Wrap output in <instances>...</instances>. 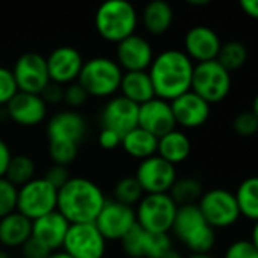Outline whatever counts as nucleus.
Masks as SVG:
<instances>
[{
    "label": "nucleus",
    "mask_w": 258,
    "mask_h": 258,
    "mask_svg": "<svg viewBox=\"0 0 258 258\" xmlns=\"http://www.w3.org/2000/svg\"><path fill=\"white\" fill-rule=\"evenodd\" d=\"M176 126L184 129H196L204 126L211 114V105L195 91H187L170 102Z\"/></svg>",
    "instance_id": "16"
},
{
    "label": "nucleus",
    "mask_w": 258,
    "mask_h": 258,
    "mask_svg": "<svg viewBox=\"0 0 258 258\" xmlns=\"http://www.w3.org/2000/svg\"><path fill=\"white\" fill-rule=\"evenodd\" d=\"M46 181H49L56 190H59L69 179H70V175H69V170L66 166H58V164H53L47 172L46 175L43 176Z\"/></svg>",
    "instance_id": "40"
},
{
    "label": "nucleus",
    "mask_w": 258,
    "mask_h": 258,
    "mask_svg": "<svg viewBox=\"0 0 258 258\" xmlns=\"http://www.w3.org/2000/svg\"><path fill=\"white\" fill-rule=\"evenodd\" d=\"M223 258H258V249L250 240L240 238L226 247Z\"/></svg>",
    "instance_id": "37"
},
{
    "label": "nucleus",
    "mask_w": 258,
    "mask_h": 258,
    "mask_svg": "<svg viewBox=\"0 0 258 258\" xmlns=\"http://www.w3.org/2000/svg\"><path fill=\"white\" fill-rule=\"evenodd\" d=\"M220 46L222 43L219 35L208 26H195L184 38V53L196 62L216 59Z\"/></svg>",
    "instance_id": "22"
},
{
    "label": "nucleus",
    "mask_w": 258,
    "mask_h": 258,
    "mask_svg": "<svg viewBox=\"0 0 258 258\" xmlns=\"http://www.w3.org/2000/svg\"><path fill=\"white\" fill-rule=\"evenodd\" d=\"M69 226V220L58 210H55L46 216L32 220V237L40 240L53 252L62 247Z\"/></svg>",
    "instance_id": "23"
},
{
    "label": "nucleus",
    "mask_w": 258,
    "mask_h": 258,
    "mask_svg": "<svg viewBox=\"0 0 258 258\" xmlns=\"http://www.w3.org/2000/svg\"><path fill=\"white\" fill-rule=\"evenodd\" d=\"M172 232L191 253H208L216 244V229L210 226L196 204L178 207Z\"/></svg>",
    "instance_id": "3"
},
{
    "label": "nucleus",
    "mask_w": 258,
    "mask_h": 258,
    "mask_svg": "<svg viewBox=\"0 0 258 258\" xmlns=\"http://www.w3.org/2000/svg\"><path fill=\"white\" fill-rule=\"evenodd\" d=\"M185 2L190 5H195V7H204V5L210 4L211 0H185Z\"/></svg>",
    "instance_id": "48"
},
{
    "label": "nucleus",
    "mask_w": 258,
    "mask_h": 258,
    "mask_svg": "<svg viewBox=\"0 0 258 258\" xmlns=\"http://www.w3.org/2000/svg\"><path fill=\"white\" fill-rule=\"evenodd\" d=\"M46 62L50 82L59 84L62 87L76 82L84 66L82 55L72 46L56 47L46 58Z\"/></svg>",
    "instance_id": "18"
},
{
    "label": "nucleus",
    "mask_w": 258,
    "mask_h": 258,
    "mask_svg": "<svg viewBox=\"0 0 258 258\" xmlns=\"http://www.w3.org/2000/svg\"><path fill=\"white\" fill-rule=\"evenodd\" d=\"M99 145L105 151H114V149L120 148L121 136H118L117 133L111 131L108 127H102V131L99 134Z\"/></svg>",
    "instance_id": "41"
},
{
    "label": "nucleus",
    "mask_w": 258,
    "mask_h": 258,
    "mask_svg": "<svg viewBox=\"0 0 258 258\" xmlns=\"http://www.w3.org/2000/svg\"><path fill=\"white\" fill-rule=\"evenodd\" d=\"M58 190L44 178H34L28 184L19 187L17 211L31 220L55 211Z\"/></svg>",
    "instance_id": "8"
},
{
    "label": "nucleus",
    "mask_w": 258,
    "mask_h": 258,
    "mask_svg": "<svg viewBox=\"0 0 258 258\" xmlns=\"http://www.w3.org/2000/svg\"><path fill=\"white\" fill-rule=\"evenodd\" d=\"M49 143L79 146L87 134V121L76 111L56 112L46 127Z\"/></svg>",
    "instance_id": "15"
},
{
    "label": "nucleus",
    "mask_w": 258,
    "mask_h": 258,
    "mask_svg": "<svg viewBox=\"0 0 258 258\" xmlns=\"http://www.w3.org/2000/svg\"><path fill=\"white\" fill-rule=\"evenodd\" d=\"M40 96L43 97V100L46 103H53L55 105V103H59V102L64 100V88L59 84L49 82L47 87L41 91Z\"/></svg>",
    "instance_id": "42"
},
{
    "label": "nucleus",
    "mask_w": 258,
    "mask_h": 258,
    "mask_svg": "<svg viewBox=\"0 0 258 258\" xmlns=\"http://www.w3.org/2000/svg\"><path fill=\"white\" fill-rule=\"evenodd\" d=\"M52 253V250L43 244L35 237H31L23 246H22V258H47Z\"/></svg>",
    "instance_id": "39"
},
{
    "label": "nucleus",
    "mask_w": 258,
    "mask_h": 258,
    "mask_svg": "<svg viewBox=\"0 0 258 258\" xmlns=\"http://www.w3.org/2000/svg\"><path fill=\"white\" fill-rule=\"evenodd\" d=\"M176 178V166L167 163L158 155L140 161L136 172V179L145 195L169 193Z\"/></svg>",
    "instance_id": "12"
},
{
    "label": "nucleus",
    "mask_w": 258,
    "mask_h": 258,
    "mask_svg": "<svg viewBox=\"0 0 258 258\" xmlns=\"http://www.w3.org/2000/svg\"><path fill=\"white\" fill-rule=\"evenodd\" d=\"M124 253L131 258H161L172 246V238L164 232H149L136 223L120 240Z\"/></svg>",
    "instance_id": "11"
},
{
    "label": "nucleus",
    "mask_w": 258,
    "mask_h": 258,
    "mask_svg": "<svg viewBox=\"0 0 258 258\" xmlns=\"http://www.w3.org/2000/svg\"><path fill=\"white\" fill-rule=\"evenodd\" d=\"M17 191L19 188L5 176L0 178V219L17 210Z\"/></svg>",
    "instance_id": "35"
},
{
    "label": "nucleus",
    "mask_w": 258,
    "mask_h": 258,
    "mask_svg": "<svg viewBox=\"0 0 258 258\" xmlns=\"http://www.w3.org/2000/svg\"><path fill=\"white\" fill-rule=\"evenodd\" d=\"M235 199L238 204L240 214L247 220H258V176H249L243 179L237 190Z\"/></svg>",
    "instance_id": "29"
},
{
    "label": "nucleus",
    "mask_w": 258,
    "mask_h": 258,
    "mask_svg": "<svg viewBox=\"0 0 258 258\" xmlns=\"http://www.w3.org/2000/svg\"><path fill=\"white\" fill-rule=\"evenodd\" d=\"M32 237V220L17 210L0 219V243L5 247H22Z\"/></svg>",
    "instance_id": "24"
},
{
    "label": "nucleus",
    "mask_w": 258,
    "mask_h": 258,
    "mask_svg": "<svg viewBox=\"0 0 258 258\" xmlns=\"http://www.w3.org/2000/svg\"><path fill=\"white\" fill-rule=\"evenodd\" d=\"M19 93L13 70L0 67V106H7V103Z\"/></svg>",
    "instance_id": "36"
},
{
    "label": "nucleus",
    "mask_w": 258,
    "mask_h": 258,
    "mask_svg": "<svg viewBox=\"0 0 258 258\" xmlns=\"http://www.w3.org/2000/svg\"><path fill=\"white\" fill-rule=\"evenodd\" d=\"M7 117L14 123L26 127L37 126L44 121L47 115V103L40 94L19 91L7 103Z\"/></svg>",
    "instance_id": "19"
},
{
    "label": "nucleus",
    "mask_w": 258,
    "mask_h": 258,
    "mask_svg": "<svg viewBox=\"0 0 258 258\" xmlns=\"http://www.w3.org/2000/svg\"><path fill=\"white\" fill-rule=\"evenodd\" d=\"M161 258H184L182 255H181V252L179 250H176L175 247H170Z\"/></svg>",
    "instance_id": "46"
},
{
    "label": "nucleus",
    "mask_w": 258,
    "mask_h": 258,
    "mask_svg": "<svg viewBox=\"0 0 258 258\" xmlns=\"http://www.w3.org/2000/svg\"><path fill=\"white\" fill-rule=\"evenodd\" d=\"M117 64L124 72H146L154 61V50L149 41L140 35H129L117 43Z\"/></svg>",
    "instance_id": "20"
},
{
    "label": "nucleus",
    "mask_w": 258,
    "mask_h": 258,
    "mask_svg": "<svg viewBox=\"0 0 258 258\" xmlns=\"http://www.w3.org/2000/svg\"><path fill=\"white\" fill-rule=\"evenodd\" d=\"M102 127H108L118 136H124L139 126V105L123 96L111 97L102 109Z\"/></svg>",
    "instance_id": "17"
},
{
    "label": "nucleus",
    "mask_w": 258,
    "mask_h": 258,
    "mask_svg": "<svg viewBox=\"0 0 258 258\" xmlns=\"http://www.w3.org/2000/svg\"><path fill=\"white\" fill-rule=\"evenodd\" d=\"M47 258H73V256H70L67 252H64V250H53Z\"/></svg>",
    "instance_id": "47"
},
{
    "label": "nucleus",
    "mask_w": 258,
    "mask_h": 258,
    "mask_svg": "<svg viewBox=\"0 0 258 258\" xmlns=\"http://www.w3.org/2000/svg\"><path fill=\"white\" fill-rule=\"evenodd\" d=\"M11 158H13V154L10 151V146L2 139H0V178L5 176Z\"/></svg>",
    "instance_id": "43"
},
{
    "label": "nucleus",
    "mask_w": 258,
    "mask_h": 258,
    "mask_svg": "<svg viewBox=\"0 0 258 258\" xmlns=\"http://www.w3.org/2000/svg\"><path fill=\"white\" fill-rule=\"evenodd\" d=\"M238 4L246 16L258 20V0H238Z\"/></svg>",
    "instance_id": "44"
},
{
    "label": "nucleus",
    "mask_w": 258,
    "mask_h": 258,
    "mask_svg": "<svg viewBox=\"0 0 258 258\" xmlns=\"http://www.w3.org/2000/svg\"><path fill=\"white\" fill-rule=\"evenodd\" d=\"M5 178L17 188L35 178V163L28 155H16L11 158Z\"/></svg>",
    "instance_id": "31"
},
{
    "label": "nucleus",
    "mask_w": 258,
    "mask_h": 258,
    "mask_svg": "<svg viewBox=\"0 0 258 258\" xmlns=\"http://www.w3.org/2000/svg\"><path fill=\"white\" fill-rule=\"evenodd\" d=\"M0 258H11L10 252L5 250V249H0Z\"/></svg>",
    "instance_id": "51"
},
{
    "label": "nucleus",
    "mask_w": 258,
    "mask_h": 258,
    "mask_svg": "<svg viewBox=\"0 0 258 258\" xmlns=\"http://www.w3.org/2000/svg\"><path fill=\"white\" fill-rule=\"evenodd\" d=\"M94 223L105 240H121L124 234L137 223L136 210L114 199L105 201Z\"/></svg>",
    "instance_id": "14"
},
{
    "label": "nucleus",
    "mask_w": 258,
    "mask_h": 258,
    "mask_svg": "<svg viewBox=\"0 0 258 258\" xmlns=\"http://www.w3.org/2000/svg\"><path fill=\"white\" fill-rule=\"evenodd\" d=\"M145 196L139 181L136 179V176H124L121 179L117 181L115 187H114V201L133 207L137 205L142 198Z\"/></svg>",
    "instance_id": "33"
},
{
    "label": "nucleus",
    "mask_w": 258,
    "mask_h": 258,
    "mask_svg": "<svg viewBox=\"0 0 258 258\" xmlns=\"http://www.w3.org/2000/svg\"><path fill=\"white\" fill-rule=\"evenodd\" d=\"M121 96L136 105H143L155 97L154 85L151 76L146 72H124L121 76L120 88Z\"/></svg>",
    "instance_id": "25"
},
{
    "label": "nucleus",
    "mask_w": 258,
    "mask_h": 258,
    "mask_svg": "<svg viewBox=\"0 0 258 258\" xmlns=\"http://www.w3.org/2000/svg\"><path fill=\"white\" fill-rule=\"evenodd\" d=\"M232 131L243 139H250L258 134V117L252 109L238 112L232 120Z\"/></svg>",
    "instance_id": "34"
},
{
    "label": "nucleus",
    "mask_w": 258,
    "mask_h": 258,
    "mask_svg": "<svg viewBox=\"0 0 258 258\" xmlns=\"http://www.w3.org/2000/svg\"><path fill=\"white\" fill-rule=\"evenodd\" d=\"M193 61L176 49H169L154 56V61L148 70L155 97L172 102L178 96L191 90Z\"/></svg>",
    "instance_id": "1"
},
{
    "label": "nucleus",
    "mask_w": 258,
    "mask_h": 258,
    "mask_svg": "<svg viewBox=\"0 0 258 258\" xmlns=\"http://www.w3.org/2000/svg\"><path fill=\"white\" fill-rule=\"evenodd\" d=\"M190 154H191V142L188 136L179 131V129H173V131L158 139L157 155L173 166L184 163L190 157Z\"/></svg>",
    "instance_id": "26"
},
{
    "label": "nucleus",
    "mask_w": 258,
    "mask_h": 258,
    "mask_svg": "<svg viewBox=\"0 0 258 258\" xmlns=\"http://www.w3.org/2000/svg\"><path fill=\"white\" fill-rule=\"evenodd\" d=\"M62 247L73 258H103L106 240L99 232L96 223H72Z\"/></svg>",
    "instance_id": "10"
},
{
    "label": "nucleus",
    "mask_w": 258,
    "mask_h": 258,
    "mask_svg": "<svg viewBox=\"0 0 258 258\" xmlns=\"http://www.w3.org/2000/svg\"><path fill=\"white\" fill-rule=\"evenodd\" d=\"M258 249V220L253 222V228H252V232H250V238H249Z\"/></svg>",
    "instance_id": "45"
},
{
    "label": "nucleus",
    "mask_w": 258,
    "mask_h": 258,
    "mask_svg": "<svg viewBox=\"0 0 258 258\" xmlns=\"http://www.w3.org/2000/svg\"><path fill=\"white\" fill-rule=\"evenodd\" d=\"M204 195V187L202 182L193 176H185V178H176L175 184L172 185L169 196L173 199V202L178 207L184 205H195Z\"/></svg>",
    "instance_id": "30"
},
{
    "label": "nucleus",
    "mask_w": 258,
    "mask_h": 258,
    "mask_svg": "<svg viewBox=\"0 0 258 258\" xmlns=\"http://www.w3.org/2000/svg\"><path fill=\"white\" fill-rule=\"evenodd\" d=\"M102 188L87 178H70L58 190L56 210L69 223H94L103 204Z\"/></svg>",
    "instance_id": "2"
},
{
    "label": "nucleus",
    "mask_w": 258,
    "mask_h": 258,
    "mask_svg": "<svg viewBox=\"0 0 258 258\" xmlns=\"http://www.w3.org/2000/svg\"><path fill=\"white\" fill-rule=\"evenodd\" d=\"M178 205L169 196V193L160 195H145L136 208L137 223L149 232H164L172 231Z\"/></svg>",
    "instance_id": "7"
},
{
    "label": "nucleus",
    "mask_w": 258,
    "mask_h": 258,
    "mask_svg": "<svg viewBox=\"0 0 258 258\" xmlns=\"http://www.w3.org/2000/svg\"><path fill=\"white\" fill-rule=\"evenodd\" d=\"M187 258H214V256L208 252V253H190Z\"/></svg>",
    "instance_id": "49"
},
{
    "label": "nucleus",
    "mask_w": 258,
    "mask_h": 258,
    "mask_svg": "<svg viewBox=\"0 0 258 258\" xmlns=\"http://www.w3.org/2000/svg\"><path fill=\"white\" fill-rule=\"evenodd\" d=\"M123 70L117 61L106 56H96L84 62L78 82L93 97H109L120 88Z\"/></svg>",
    "instance_id": "5"
},
{
    "label": "nucleus",
    "mask_w": 258,
    "mask_h": 258,
    "mask_svg": "<svg viewBox=\"0 0 258 258\" xmlns=\"http://www.w3.org/2000/svg\"><path fill=\"white\" fill-rule=\"evenodd\" d=\"M13 75L19 91L41 94L50 82L46 58L35 52L23 53L14 64Z\"/></svg>",
    "instance_id": "13"
},
{
    "label": "nucleus",
    "mask_w": 258,
    "mask_h": 258,
    "mask_svg": "<svg viewBox=\"0 0 258 258\" xmlns=\"http://www.w3.org/2000/svg\"><path fill=\"white\" fill-rule=\"evenodd\" d=\"M216 59L223 69H226L231 73V72L240 70L246 64L247 49L240 41H228L220 46V50Z\"/></svg>",
    "instance_id": "32"
},
{
    "label": "nucleus",
    "mask_w": 258,
    "mask_h": 258,
    "mask_svg": "<svg viewBox=\"0 0 258 258\" xmlns=\"http://www.w3.org/2000/svg\"><path fill=\"white\" fill-rule=\"evenodd\" d=\"M252 112L258 117V93L255 94L253 97V102H252Z\"/></svg>",
    "instance_id": "50"
},
{
    "label": "nucleus",
    "mask_w": 258,
    "mask_h": 258,
    "mask_svg": "<svg viewBox=\"0 0 258 258\" xmlns=\"http://www.w3.org/2000/svg\"><path fill=\"white\" fill-rule=\"evenodd\" d=\"M139 126L157 139L176 129L170 102L154 97L139 106Z\"/></svg>",
    "instance_id": "21"
},
{
    "label": "nucleus",
    "mask_w": 258,
    "mask_h": 258,
    "mask_svg": "<svg viewBox=\"0 0 258 258\" xmlns=\"http://www.w3.org/2000/svg\"><path fill=\"white\" fill-rule=\"evenodd\" d=\"M137 11L127 0H105L96 11L94 26L102 38L120 43L136 32Z\"/></svg>",
    "instance_id": "4"
},
{
    "label": "nucleus",
    "mask_w": 258,
    "mask_h": 258,
    "mask_svg": "<svg viewBox=\"0 0 258 258\" xmlns=\"http://www.w3.org/2000/svg\"><path fill=\"white\" fill-rule=\"evenodd\" d=\"M88 94L87 91L82 88V85L76 81L69 84L64 88V102L70 106V108H79L82 106L87 100H88Z\"/></svg>",
    "instance_id": "38"
},
{
    "label": "nucleus",
    "mask_w": 258,
    "mask_h": 258,
    "mask_svg": "<svg viewBox=\"0 0 258 258\" xmlns=\"http://www.w3.org/2000/svg\"><path fill=\"white\" fill-rule=\"evenodd\" d=\"M142 20L152 35H163L173 23V10L166 0H151L143 10Z\"/></svg>",
    "instance_id": "28"
},
{
    "label": "nucleus",
    "mask_w": 258,
    "mask_h": 258,
    "mask_svg": "<svg viewBox=\"0 0 258 258\" xmlns=\"http://www.w3.org/2000/svg\"><path fill=\"white\" fill-rule=\"evenodd\" d=\"M232 87L231 73L223 69L217 59L198 62L193 69L191 91L201 96L210 105L223 102Z\"/></svg>",
    "instance_id": "6"
},
{
    "label": "nucleus",
    "mask_w": 258,
    "mask_h": 258,
    "mask_svg": "<svg viewBox=\"0 0 258 258\" xmlns=\"http://www.w3.org/2000/svg\"><path fill=\"white\" fill-rule=\"evenodd\" d=\"M120 146L129 157L143 161L149 157L157 155L158 139L152 136L151 133L145 131L143 127L137 126L121 137Z\"/></svg>",
    "instance_id": "27"
},
{
    "label": "nucleus",
    "mask_w": 258,
    "mask_h": 258,
    "mask_svg": "<svg viewBox=\"0 0 258 258\" xmlns=\"http://www.w3.org/2000/svg\"><path fill=\"white\" fill-rule=\"evenodd\" d=\"M196 205L214 229L229 228L241 217L235 195L226 188H211L204 191Z\"/></svg>",
    "instance_id": "9"
}]
</instances>
